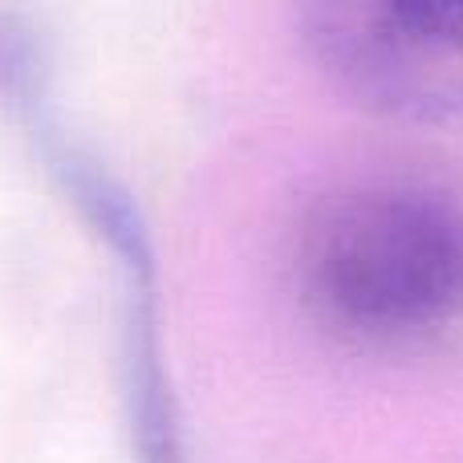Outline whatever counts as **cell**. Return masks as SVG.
I'll use <instances>...</instances> for the list:
<instances>
[{"instance_id": "6da1fadb", "label": "cell", "mask_w": 463, "mask_h": 463, "mask_svg": "<svg viewBox=\"0 0 463 463\" xmlns=\"http://www.w3.org/2000/svg\"><path fill=\"white\" fill-rule=\"evenodd\" d=\"M297 301L362 354H423L463 329V203L407 179L329 192L305 212Z\"/></svg>"}, {"instance_id": "7a4b0ae2", "label": "cell", "mask_w": 463, "mask_h": 463, "mask_svg": "<svg viewBox=\"0 0 463 463\" xmlns=\"http://www.w3.org/2000/svg\"><path fill=\"white\" fill-rule=\"evenodd\" d=\"M313 65L394 122L463 114V0H297Z\"/></svg>"}, {"instance_id": "3957f363", "label": "cell", "mask_w": 463, "mask_h": 463, "mask_svg": "<svg viewBox=\"0 0 463 463\" xmlns=\"http://www.w3.org/2000/svg\"><path fill=\"white\" fill-rule=\"evenodd\" d=\"M41 151L70 195V203L86 216V224L110 244L122 277V366H127V407L135 431L138 463H184L179 456V419L171 402L167 370L159 350V317H155V260L151 240L135 212V200L98 167L94 159L57 138L49 127H37Z\"/></svg>"}, {"instance_id": "277c9868", "label": "cell", "mask_w": 463, "mask_h": 463, "mask_svg": "<svg viewBox=\"0 0 463 463\" xmlns=\"http://www.w3.org/2000/svg\"><path fill=\"white\" fill-rule=\"evenodd\" d=\"M49 57L45 41L13 8H0V106H13L21 114H37L45 102Z\"/></svg>"}]
</instances>
